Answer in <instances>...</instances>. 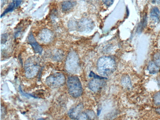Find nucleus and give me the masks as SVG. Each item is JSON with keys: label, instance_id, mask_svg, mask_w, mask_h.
<instances>
[{"label": "nucleus", "instance_id": "f257e3e1", "mask_svg": "<svg viewBox=\"0 0 160 120\" xmlns=\"http://www.w3.org/2000/svg\"><path fill=\"white\" fill-rule=\"evenodd\" d=\"M97 69L99 74L108 76L113 73L115 69V63L114 60L109 57H102L98 60Z\"/></svg>", "mask_w": 160, "mask_h": 120}, {"label": "nucleus", "instance_id": "f03ea898", "mask_svg": "<svg viewBox=\"0 0 160 120\" xmlns=\"http://www.w3.org/2000/svg\"><path fill=\"white\" fill-rule=\"evenodd\" d=\"M70 94L74 97H79L82 94L83 88L79 79L76 76H70L67 82Z\"/></svg>", "mask_w": 160, "mask_h": 120}, {"label": "nucleus", "instance_id": "7ed1b4c3", "mask_svg": "<svg viewBox=\"0 0 160 120\" xmlns=\"http://www.w3.org/2000/svg\"><path fill=\"white\" fill-rule=\"evenodd\" d=\"M65 82V78L61 73H56L51 75L47 78L46 83L52 87H57L63 85Z\"/></svg>", "mask_w": 160, "mask_h": 120}, {"label": "nucleus", "instance_id": "20e7f679", "mask_svg": "<svg viewBox=\"0 0 160 120\" xmlns=\"http://www.w3.org/2000/svg\"><path fill=\"white\" fill-rule=\"evenodd\" d=\"M66 66L67 69L70 72L76 73L79 68V60L77 56H71L69 57Z\"/></svg>", "mask_w": 160, "mask_h": 120}, {"label": "nucleus", "instance_id": "39448f33", "mask_svg": "<svg viewBox=\"0 0 160 120\" xmlns=\"http://www.w3.org/2000/svg\"><path fill=\"white\" fill-rule=\"evenodd\" d=\"M25 70L26 76L29 78L35 76L39 70L38 64L36 63L28 62L25 65Z\"/></svg>", "mask_w": 160, "mask_h": 120}, {"label": "nucleus", "instance_id": "423d86ee", "mask_svg": "<svg viewBox=\"0 0 160 120\" xmlns=\"http://www.w3.org/2000/svg\"><path fill=\"white\" fill-rule=\"evenodd\" d=\"M104 82L100 78H95L91 80L89 83V87L91 90L97 92L103 86Z\"/></svg>", "mask_w": 160, "mask_h": 120}, {"label": "nucleus", "instance_id": "0eeeda50", "mask_svg": "<svg viewBox=\"0 0 160 120\" xmlns=\"http://www.w3.org/2000/svg\"><path fill=\"white\" fill-rule=\"evenodd\" d=\"M83 108L82 104H80L70 109L68 113L70 117L73 119H77Z\"/></svg>", "mask_w": 160, "mask_h": 120}, {"label": "nucleus", "instance_id": "6e6552de", "mask_svg": "<svg viewBox=\"0 0 160 120\" xmlns=\"http://www.w3.org/2000/svg\"><path fill=\"white\" fill-rule=\"evenodd\" d=\"M28 40L29 43L32 46L35 52L39 54H42L43 49L41 46L37 43L34 37L32 34L31 33L28 37Z\"/></svg>", "mask_w": 160, "mask_h": 120}, {"label": "nucleus", "instance_id": "1a4fd4ad", "mask_svg": "<svg viewBox=\"0 0 160 120\" xmlns=\"http://www.w3.org/2000/svg\"><path fill=\"white\" fill-rule=\"evenodd\" d=\"M76 3L73 1H64L62 5L63 11H70L76 5Z\"/></svg>", "mask_w": 160, "mask_h": 120}, {"label": "nucleus", "instance_id": "9d476101", "mask_svg": "<svg viewBox=\"0 0 160 120\" xmlns=\"http://www.w3.org/2000/svg\"><path fill=\"white\" fill-rule=\"evenodd\" d=\"M147 70L150 74H154L158 72L159 68L155 63L151 62L148 64Z\"/></svg>", "mask_w": 160, "mask_h": 120}, {"label": "nucleus", "instance_id": "9b49d317", "mask_svg": "<svg viewBox=\"0 0 160 120\" xmlns=\"http://www.w3.org/2000/svg\"><path fill=\"white\" fill-rule=\"evenodd\" d=\"M151 15L152 17L159 19L160 15V12L157 7L153 8L151 13Z\"/></svg>", "mask_w": 160, "mask_h": 120}, {"label": "nucleus", "instance_id": "f8f14e48", "mask_svg": "<svg viewBox=\"0 0 160 120\" xmlns=\"http://www.w3.org/2000/svg\"><path fill=\"white\" fill-rule=\"evenodd\" d=\"M15 7V3L14 2L11 3V4L9 5L8 8L5 10V11L3 12L1 15V18H2V17L4 16L6 13L12 11L13 9H14Z\"/></svg>", "mask_w": 160, "mask_h": 120}, {"label": "nucleus", "instance_id": "ddd939ff", "mask_svg": "<svg viewBox=\"0 0 160 120\" xmlns=\"http://www.w3.org/2000/svg\"><path fill=\"white\" fill-rule=\"evenodd\" d=\"M155 63L158 66H160V52L156 53L154 56Z\"/></svg>", "mask_w": 160, "mask_h": 120}, {"label": "nucleus", "instance_id": "4468645a", "mask_svg": "<svg viewBox=\"0 0 160 120\" xmlns=\"http://www.w3.org/2000/svg\"><path fill=\"white\" fill-rule=\"evenodd\" d=\"M77 119L78 120H90L86 112L81 113Z\"/></svg>", "mask_w": 160, "mask_h": 120}, {"label": "nucleus", "instance_id": "2eb2a0df", "mask_svg": "<svg viewBox=\"0 0 160 120\" xmlns=\"http://www.w3.org/2000/svg\"><path fill=\"white\" fill-rule=\"evenodd\" d=\"M86 113L89 117L90 120H93L95 118V115L94 113L92 111H88Z\"/></svg>", "mask_w": 160, "mask_h": 120}, {"label": "nucleus", "instance_id": "dca6fc26", "mask_svg": "<svg viewBox=\"0 0 160 120\" xmlns=\"http://www.w3.org/2000/svg\"><path fill=\"white\" fill-rule=\"evenodd\" d=\"M154 101L156 104L160 105V93L156 94L154 97Z\"/></svg>", "mask_w": 160, "mask_h": 120}, {"label": "nucleus", "instance_id": "f3484780", "mask_svg": "<svg viewBox=\"0 0 160 120\" xmlns=\"http://www.w3.org/2000/svg\"><path fill=\"white\" fill-rule=\"evenodd\" d=\"M105 5L110 6L113 4L114 1H103Z\"/></svg>", "mask_w": 160, "mask_h": 120}, {"label": "nucleus", "instance_id": "a211bd4d", "mask_svg": "<svg viewBox=\"0 0 160 120\" xmlns=\"http://www.w3.org/2000/svg\"><path fill=\"white\" fill-rule=\"evenodd\" d=\"M22 1H15L16 2V6L17 7L19 5Z\"/></svg>", "mask_w": 160, "mask_h": 120}, {"label": "nucleus", "instance_id": "6ab92c4d", "mask_svg": "<svg viewBox=\"0 0 160 120\" xmlns=\"http://www.w3.org/2000/svg\"><path fill=\"white\" fill-rule=\"evenodd\" d=\"M156 111L160 114V109H156Z\"/></svg>", "mask_w": 160, "mask_h": 120}, {"label": "nucleus", "instance_id": "aec40b11", "mask_svg": "<svg viewBox=\"0 0 160 120\" xmlns=\"http://www.w3.org/2000/svg\"><path fill=\"white\" fill-rule=\"evenodd\" d=\"M37 120H45L43 118H40L38 119Z\"/></svg>", "mask_w": 160, "mask_h": 120}]
</instances>
